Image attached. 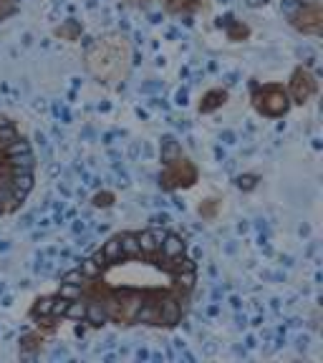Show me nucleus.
<instances>
[{
  "label": "nucleus",
  "instance_id": "f257e3e1",
  "mask_svg": "<svg viewBox=\"0 0 323 363\" xmlns=\"http://www.w3.org/2000/svg\"><path fill=\"white\" fill-rule=\"evenodd\" d=\"M86 69L91 76L109 86L121 84L132 69V48L121 33H109L96 38L86 51Z\"/></svg>",
  "mask_w": 323,
  "mask_h": 363
},
{
  "label": "nucleus",
  "instance_id": "f03ea898",
  "mask_svg": "<svg viewBox=\"0 0 323 363\" xmlns=\"http://www.w3.org/2000/svg\"><path fill=\"white\" fill-rule=\"evenodd\" d=\"M252 106H255L258 114L276 119V116H283L291 108V96H288V91H285L283 86L268 84L263 86V89H255V93H252Z\"/></svg>",
  "mask_w": 323,
  "mask_h": 363
},
{
  "label": "nucleus",
  "instance_id": "7ed1b4c3",
  "mask_svg": "<svg viewBox=\"0 0 323 363\" xmlns=\"http://www.w3.org/2000/svg\"><path fill=\"white\" fill-rule=\"evenodd\" d=\"M198 182V167L189 162L187 156H177L174 162L167 164V169L162 172L159 177V187L167 189V192H174V189H187Z\"/></svg>",
  "mask_w": 323,
  "mask_h": 363
},
{
  "label": "nucleus",
  "instance_id": "20e7f679",
  "mask_svg": "<svg viewBox=\"0 0 323 363\" xmlns=\"http://www.w3.org/2000/svg\"><path fill=\"white\" fill-rule=\"evenodd\" d=\"M291 23L296 31L308 33V36H321L323 31V10L321 3L315 0L311 5H300L296 13L291 16Z\"/></svg>",
  "mask_w": 323,
  "mask_h": 363
},
{
  "label": "nucleus",
  "instance_id": "39448f33",
  "mask_svg": "<svg viewBox=\"0 0 323 363\" xmlns=\"http://www.w3.org/2000/svg\"><path fill=\"white\" fill-rule=\"evenodd\" d=\"M315 89H318V84H315L313 73L308 69H296L291 76V99L296 101V104H306L311 96L315 93Z\"/></svg>",
  "mask_w": 323,
  "mask_h": 363
},
{
  "label": "nucleus",
  "instance_id": "423d86ee",
  "mask_svg": "<svg viewBox=\"0 0 323 363\" xmlns=\"http://www.w3.org/2000/svg\"><path fill=\"white\" fill-rule=\"evenodd\" d=\"M165 230H144L136 232V239H139V250H142L144 257H154L159 255L162 250V242H165Z\"/></svg>",
  "mask_w": 323,
  "mask_h": 363
},
{
  "label": "nucleus",
  "instance_id": "0eeeda50",
  "mask_svg": "<svg viewBox=\"0 0 323 363\" xmlns=\"http://www.w3.org/2000/svg\"><path fill=\"white\" fill-rule=\"evenodd\" d=\"M217 25L220 28H225V33H228L230 40H235V43H240V40H248L250 38V28L243 23V21H235L232 16H225L217 21Z\"/></svg>",
  "mask_w": 323,
  "mask_h": 363
},
{
  "label": "nucleus",
  "instance_id": "6e6552de",
  "mask_svg": "<svg viewBox=\"0 0 323 363\" xmlns=\"http://www.w3.org/2000/svg\"><path fill=\"white\" fill-rule=\"evenodd\" d=\"M228 101V91L225 89H213V91H207L200 101V114H213L217 108L222 106Z\"/></svg>",
  "mask_w": 323,
  "mask_h": 363
},
{
  "label": "nucleus",
  "instance_id": "1a4fd4ad",
  "mask_svg": "<svg viewBox=\"0 0 323 363\" xmlns=\"http://www.w3.org/2000/svg\"><path fill=\"white\" fill-rule=\"evenodd\" d=\"M159 255L167 257V260L184 255V239H182L180 235H172V232H167L165 242H162V250H159Z\"/></svg>",
  "mask_w": 323,
  "mask_h": 363
},
{
  "label": "nucleus",
  "instance_id": "9d476101",
  "mask_svg": "<svg viewBox=\"0 0 323 363\" xmlns=\"http://www.w3.org/2000/svg\"><path fill=\"white\" fill-rule=\"evenodd\" d=\"M119 239H121V253H124V257H142L139 239H136L134 232H124V235H119Z\"/></svg>",
  "mask_w": 323,
  "mask_h": 363
},
{
  "label": "nucleus",
  "instance_id": "9b49d317",
  "mask_svg": "<svg viewBox=\"0 0 323 363\" xmlns=\"http://www.w3.org/2000/svg\"><path fill=\"white\" fill-rule=\"evenodd\" d=\"M56 36L63 40H76L81 36V23L76 21V18H69L66 23L56 28Z\"/></svg>",
  "mask_w": 323,
  "mask_h": 363
},
{
  "label": "nucleus",
  "instance_id": "f8f14e48",
  "mask_svg": "<svg viewBox=\"0 0 323 363\" xmlns=\"http://www.w3.org/2000/svg\"><path fill=\"white\" fill-rule=\"evenodd\" d=\"M177 156H182V147L172 139V137H165V139H162V162L169 164V162H174Z\"/></svg>",
  "mask_w": 323,
  "mask_h": 363
},
{
  "label": "nucleus",
  "instance_id": "ddd939ff",
  "mask_svg": "<svg viewBox=\"0 0 323 363\" xmlns=\"http://www.w3.org/2000/svg\"><path fill=\"white\" fill-rule=\"evenodd\" d=\"M101 253H104V257H106V263H117V260H121V257H124V253H121V239H119V235H117V237H111L109 242L104 245Z\"/></svg>",
  "mask_w": 323,
  "mask_h": 363
},
{
  "label": "nucleus",
  "instance_id": "4468645a",
  "mask_svg": "<svg viewBox=\"0 0 323 363\" xmlns=\"http://www.w3.org/2000/svg\"><path fill=\"white\" fill-rule=\"evenodd\" d=\"M40 346H43V336L40 333H25V336H21V351L23 353H36V351H40Z\"/></svg>",
  "mask_w": 323,
  "mask_h": 363
},
{
  "label": "nucleus",
  "instance_id": "2eb2a0df",
  "mask_svg": "<svg viewBox=\"0 0 323 363\" xmlns=\"http://www.w3.org/2000/svg\"><path fill=\"white\" fill-rule=\"evenodd\" d=\"M169 13H187V10H195L200 5V0H162Z\"/></svg>",
  "mask_w": 323,
  "mask_h": 363
},
{
  "label": "nucleus",
  "instance_id": "dca6fc26",
  "mask_svg": "<svg viewBox=\"0 0 323 363\" xmlns=\"http://www.w3.org/2000/svg\"><path fill=\"white\" fill-rule=\"evenodd\" d=\"M53 303H56V295H53V298H38V301H36V305L31 308V316L33 318L51 316V310H53Z\"/></svg>",
  "mask_w": 323,
  "mask_h": 363
},
{
  "label": "nucleus",
  "instance_id": "f3484780",
  "mask_svg": "<svg viewBox=\"0 0 323 363\" xmlns=\"http://www.w3.org/2000/svg\"><path fill=\"white\" fill-rule=\"evenodd\" d=\"M217 212H220V202L217 200H205L202 204H200V215H202V220H215Z\"/></svg>",
  "mask_w": 323,
  "mask_h": 363
},
{
  "label": "nucleus",
  "instance_id": "a211bd4d",
  "mask_svg": "<svg viewBox=\"0 0 323 363\" xmlns=\"http://www.w3.org/2000/svg\"><path fill=\"white\" fill-rule=\"evenodd\" d=\"M237 189H243V192H252L255 187H258V174H240L235 179Z\"/></svg>",
  "mask_w": 323,
  "mask_h": 363
},
{
  "label": "nucleus",
  "instance_id": "6ab92c4d",
  "mask_svg": "<svg viewBox=\"0 0 323 363\" xmlns=\"http://www.w3.org/2000/svg\"><path fill=\"white\" fill-rule=\"evenodd\" d=\"M79 270L84 272L86 278H96V275L101 272V268H99V265L94 263V257H88V260H84V263L79 265Z\"/></svg>",
  "mask_w": 323,
  "mask_h": 363
},
{
  "label": "nucleus",
  "instance_id": "aec40b11",
  "mask_svg": "<svg viewBox=\"0 0 323 363\" xmlns=\"http://www.w3.org/2000/svg\"><path fill=\"white\" fill-rule=\"evenodd\" d=\"M86 280H88V278H86V275H84L81 270H71V272H66V275H63L61 283H69V285H84Z\"/></svg>",
  "mask_w": 323,
  "mask_h": 363
},
{
  "label": "nucleus",
  "instance_id": "412c9836",
  "mask_svg": "<svg viewBox=\"0 0 323 363\" xmlns=\"http://www.w3.org/2000/svg\"><path fill=\"white\" fill-rule=\"evenodd\" d=\"M16 10H18L16 0H0V21L16 16Z\"/></svg>",
  "mask_w": 323,
  "mask_h": 363
},
{
  "label": "nucleus",
  "instance_id": "4be33fe9",
  "mask_svg": "<svg viewBox=\"0 0 323 363\" xmlns=\"http://www.w3.org/2000/svg\"><path fill=\"white\" fill-rule=\"evenodd\" d=\"M91 202H94V207H101V209L111 207V204H114V194L111 192H96Z\"/></svg>",
  "mask_w": 323,
  "mask_h": 363
},
{
  "label": "nucleus",
  "instance_id": "5701e85b",
  "mask_svg": "<svg viewBox=\"0 0 323 363\" xmlns=\"http://www.w3.org/2000/svg\"><path fill=\"white\" fill-rule=\"evenodd\" d=\"M245 3H248L250 8H263V5H268L270 0H245Z\"/></svg>",
  "mask_w": 323,
  "mask_h": 363
},
{
  "label": "nucleus",
  "instance_id": "b1692460",
  "mask_svg": "<svg viewBox=\"0 0 323 363\" xmlns=\"http://www.w3.org/2000/svg\"><path fill=\"white\" fill-rule=\"evenodd\" d=\"M126 3H132V5H144V3H149V0H126Z\"/></svg>",
  "mask_w": 323,
  "mask_h": 363
}]
</instances>
